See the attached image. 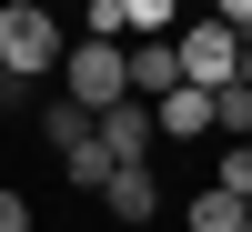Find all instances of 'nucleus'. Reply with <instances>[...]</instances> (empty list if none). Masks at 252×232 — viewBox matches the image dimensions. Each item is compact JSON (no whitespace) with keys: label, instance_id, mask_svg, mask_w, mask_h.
I'll use <instances>...</instances> for the list:
<instances>
[{"label":"nucleus","instance_id":"12","mask_svg":"<svg viewBox=\"0 0 252 232\" xmlns=\"http://www.w3.org/2000/svg\"><path fill=\"white\" fill-rule=\"evenodd\" d=\"M131 40H172V0H131Z\"/></svg>","mask_w":252,"mask_h":232},{"label":"nucleus","instance_id":"5","mask_svg":"<svg viewBox=\"0 0 252 232\" xmlns=\"http://www.w3.org/2000/svg\"><path fill=\"white\" fill-rule=\"evenodd\" d=\"M192 91L182 81V40H131V101H172Z\"/></svg>","mask_w":252,"mask_h":232},{"label":"nucleus","instance_id":"8","mask_svg":"<svg viewBox=\"0 0 252 232\" xmlns=\"http://www.w3.org/2000/svg\"><path fill=\"white\" fill-rule=\"evenodd\" d=\"M101 202H111V222H141V212H152V172H111V192H101Z\"/></svg>","mask_w":252,"mask_h":232},{"label":"nucleus","instance_id":"17","mask_svg":"<svg viewBox=\"0 0 252 232\" xmlns=\"http://www.w3.org/2000/svg\"><path fill=\"white\" fill-rule=\"evenodd\" d=\"M40 10H61V0H40Z\"/></svg>","mask_w":252,"mask_h":232},{"label":"nucleus","instance_id":"2","mask_svg":"<svg viewBox=\"0 0 252 232\" xmlns=\"http://www.w3.org/2000/svg\"><path fill=\"white\" fill-rule=\"evenodd\" d=\"M61 81H71L81 111H121V101H131V40H81V51L61 61Z\"/></svg>","mask_w":252,"mask_h":232},{"label":"nucleus","instance_id":"14","mask_svg":"<svg viewBox=\"0 0 252 232\" xmlns=\"http://www.w3.org/2000/svg\"><path fill=\"white\" fill-rule=\"evenodd\" d=\"M0 232H31V202L20 192H0Z\"/></svg>","mask_w":252,"mask_h":232},{"label":"nucleus","instance_id":"10","mask_svg":"<svg viewBox=\"0 0 252 232\" xmlns=\"http://www.w3.org/2000/svg\"><path fill=\"white\" fill-rule=\"evenodd\" d=\"M212 132H232V141H252V91L232 81V91H212Z\"/></svg>","mask_w":252,"mask_h":232},{"label":"nucleus","instance_id":"18","mask_svg":"<svg viewBox=\"0 0 252 232\" xmlns=\"http://www.w3.org/2000/svg\"><path fill=\"white\" fill-rule=\"evenodd\" d=\"M0 81H10V61H0Z\"/></svg>","mask_w":252,"mask_h":232},{"label":"nucleus","instance_id":"11","mask_svg":"<svg viewBox=\"0 0 252 232\" xmlns=\"http://www.w3.org/2000/svg\"><path fill=\"white\" fill-rule=\"evenodd\" d=\"M81 20H91V40H131V0H91Z\"/></svg>","mask_w":252,"mask_h":232},{"label":"nucleus","instance_id":"16","mask_svg":"<svg viewBox=\"0 0 252 232\" xmlns=\"http://www.w3.org/2000/svg\"><path fill=\"white\" fill-rule=\"evenodd\" d=\"M242 91H252V40H242Z\"/></svg>","mask_w":252,"mask_h":232},{"label":"nucleus","instance_id":"6","mask_svg":"<svg viewBox=\"0 0 252 232\" xmlns=\"http://www.w3.org/2000/svg\"><path fill=\"white\" fill-rule=\"evenodd\" d=\"M61 172H71V192H111V172H121V162H111V141H101V121L71 141V152H61Z\"/></svg>","mask_w":252,"mask_h":232},{"label":"nucleus","instance_id":"3","mask_svg":"<svg viewBox=\"0 0 252 232\" xmlns=\"http://www.w3.org/2000/svg\"><path fill=\"white\" fill-rule=\"evenodd\" d=\"M182 81H192V91H232L242 81V31L232 20H192V31H182Z\"/></svg>","mask_w":252,"mask_h":232},{"label":"nucleus","instance_id":"4","mask_svg":"<svg viewBox=\"0 0 252 232\" xmlns=\"http://www.w3.org/2000/svg\"><path fill=\"white\" fill-rule=\"evenodd\" d=\"M101 141H111L121 172H141V152L161 141V101H121V111H101Z\"/></svg>","mask_w":252,"mask_h":232},{"label":"nucleus","instance_id":"15","mask_svg":"<svg viewBox=\"0 0 252 232\" xmlns=\"http://www.w3.org/2000/svg\"><path fill=\"white\" fill-rule=\"evenodd\" d=\"M212 20H232V31L252 40V0H212Z\"/></svg>","mask_w":252,"mask_h":232},{"label":"nucleus","instance_id":"7","mask_svg":"<svg viewBox=\"0 0 252 232\" xmlns=\"http://www.w3.org/2000/svg\"><path fill=\"white\" fill-rule=\"evenodd\" d=\"M182 222H192V232H252V202H242V192H222V182H212V192H202V202H192Z\"/></svg>","mask_w":252,"mask_h":232},{"label":"nucleus","instance_id":"13","mask_svg":"<svg viewBox=\"0 0 252 232\" xmlns=\"http://www.w3.org/2000/svg\"><path fill=\"white\" fill-rule=\"evenodd\" d=\"M212 182H222V192H242V202H252V141H232V152H222V172H212Z\"/></svg>","mask_w":252,"mask_h":232},{"label":"nucleus","instance_id":"9","mask_svg":"<svg viewBox=\"0 0 252 232\" xmlns=\"http://www.w3.org/2000/svg\"><path fill=\"white\" fill-rule=\"evenodd\" d=\"M161 132H212V91H172L161 101Z\"/></svg>","mask_w":252,"mask_h":232},{"label":"nucleus","instance_id":"1","mask_svg":"<svg viewBox=\"0 0 252 232\" xmlns=\"http://www.w3.org/2000/svg\"><path fill=\"white\" fill-rule=\"evenodd\" d=\"M0 61H10V81H40V71H61V20L40 10V0H0Z\"/></svg>","mask_w":252,"mask_h":232}]
</instances>
